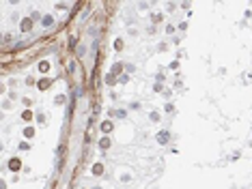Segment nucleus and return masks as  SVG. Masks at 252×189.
<instances>
[{
    "label": "nucleus",
    "instance_id": "obj_1",
    "mask_svg": "<svg viewBox=\"0 0 252 189\" xmlns=\"http://www.w3.org/2000/svg\"><path fill=\"white\" fill-rule=\"evenodd\" d=\"M32 22H35L32 17H24V19L19 22V28L24 30V32H30V30H32Z\"/></svg>",
    "mask_w": 252,
    "mask_h": 189
},
{
    "label": "nucleus",
    "instance_id": "obj_2",
    "mask_svg": "<svg viewBox=\"0 0 252 189\" xmlns=\"http://www.w3.org/2000/svg\"><path fill=\"white\" fill-rule=\"evenodd\" d=\"M157 142H159V144H168V142H170V131H159L157 133Z\"/></svg>",
    "mask_w": 252,
    "mask_h": 189
},
{
    "label": "nucleus",
    "instance_id": "obj_3",
    "mask_svg": "<svg viewBox=\"0 0 252 189\" xmlns=\"http://www.w3.org/2000/svg\"><path fill=\"white\" fill-rule=\"evenodd\" d=\"M41 26H43V28H52V26H54V17H52V15H43V17H41Z\"/></svg>",
    "mask_w": 252,
    "mask_h": 189
},
{
    "label": "nucleus",
    "instance_id": "obj_4",
    "mask_svg": "<svg viewBox=\"0 0 252 189\" xmlns=\"http://www.w3.org/2000/svg\"><path fill=\"white\" fill-rule=\"evenodd\" d=\"M110 73H112V75H119V78H121V75H123V62H114V65H112V71H110Z\"/></svg>",
    "mask_w": 252,
    "mask_h": 189
},
{
    "label": "nucleus",
    "instance_id": "obj_5",
    "mask_svg": "<svg viewBox=\"0 0 252 189\" xmlns=\"http://www.w3.org/2000/svg\"><path fill=\"white\" fill-rule=\"evenodd\" d=\"M110 116H112V118H119V121H123V118L127 116V112H125V110H112Z\"/></svg>",
    "mask_w": 252,
    "mask_h": 189
},
{
    "label": "nucleus",
    "instance_id": "obj_6",
    "mask_svg": "<svg viewBox=\"0 0 252 189\" xmlns=\"http://www.w3.org/2000/svg\"><path fill=\"white\" fill-rule=\"evenodd\" d=\"M9 168H11L13 172H15V170H19V168H22V161H19L17 157H13V159L9 161Z\"/></svg>",
    "mask_w": 252,
    "mask_h": 189
},
{
    "label": "nucleus",
    "instance_id": "obj_7",
    "mask_svg": "<svg viewBox=\"0 0 252 189\" xmlns=\"http://www.w3.org/2000/svg\"><path fill=\"white\" fill-rule=\"evenodd\" d=\"M112 127H114V125H112L110 121H104V123H101V133H110Z\"/></svg>",
    "mask_w": 252,
    "mask_h": 189
},
{
    "label": "nucleus",
    "instance_id": "obj_8",
    "mask_svg": "<svg viewBox=\"0 0 252 189\" xmlns=\"http://www.w3.org/2000/svg\"><path fill=\"white\" fill-rule=\"evenodd\" d=\"M99 148H101V151H108V148H110V140H108V138H101V140H99Z\"/></svg>",
    "mask_w": 252,
    "mask_h": 189
},
{
    "label": "nucleus",
    "instance_id": "obj_9",
    "mask_svg": "<svg viewBox=\"0 0 252 189\" xmlns=\"http://www.w3.org/2000/svg\"><path fill=\"white\" fill-rule=\"evenodd\" d=\"M117 80H119V78H117V75H112V73L106 75V84H108V86H114V84H117Z\"/></svg>",
    "mask_w": 252,
    "mask_h": 189
},
{
    "label": "nucleus",
    "instance_id": "obj_10",
    "mask_svg": "<svg viewBox=\"0 0 252 189\" xmlns=\"http://www.w3.org/2000/svg\"><path fill=\"white\" fill-rule=\"evenodd\" d=\"M48 69H50V62H48V60H41V62H39V71H41V73H45Z\"/></svg>",
    "mask_w": 252,
    "mask_h": 189
},
{
    "label": "nucleus",
    "instance_id": "obj_11",
    "mask_svg": "<svg viewBox=\"0 0 252 189\" xmlns=\"http://www.w3.org/2000/svg\"><path fill=\"white\" fill-rule=\"evenodd\" d=\"M48 86H50V80H48V78H43V80L39 82V88H41V90H45Z\"/></svg>",
    "mask_w": 252,
    "mask_h": 189
},
{
    "label": "nucleus",
    "instance_id": "obj_12",
    "mask_svg": "<svg viewBox=\"0 0 252 189\" xmlns=\"http://www.w3.org/2000/svg\"><path fill=\"white\" fill-rule=\"evenodd\" d=\"M93 174H104V165L101 163H97L95 168H93Z\"/></svg>",
    "mask_w": 252,
    "mask_h": 189
},
{
    "label": "nucleus",
    "instance_id": "obj_13",
    "mask_svg": "<svg viewBox=\"0 0 252 189\" xmlns=\"http://www.w3.org/2000/svg\"><path fill=\"white\" fill-rule=\"evenodd\" d=\"M119 82H121V84H127V82H129V73H123V75L119 78Z\"/></svg>",
    "mask_w": 252,
    "mask_h": 189
},
{
    "label": "nucleus",
    "instance_id": "obj_14",
    "mask_svg": "<svg viewBox=\"0 0 252 189\" xmlns=\"http://www.w3.org/2000/svg\"><path fill=\"white\" fill-rule=\"evenodd\" d=\"M32 133H35L32 127H26V129H24V135H26V138H32Z\"/></svg>",
    "mask_w": 252,
    "mask_h": 189
},
{
    "label": "nucleus",
    "instance_id": "obj_15",
    "mask_svg": "<svg viewBox=\"0 0 252 189\" xmlns=\"http://www.w3.org/2000/svg\"><path fill=\"white\" fill-rule=\"evenodd\" d=\"M114 50H123V41H121V39L114 41Z\"/></svg>",
    "mask_w": 252,
    "mask_h": 189
},
{
    "label": "nucleus",
    "instance_id": "obj_16",
    "mask_svg": "<svg viewBox=\"0 0 252 189\" xmlns=\"http://www.w3.org/2000/svg\"><path fill=\"white\" fill-rule=\"evenodd\" d=\"M22 116H24V121H30V118H32V112H30V110H26Z\"/></svg>",
    "mask_w": 252,
    "mask_h": 189
},
{
    "label": "nucleus",
    "instance_id": "obj_17",
    "mask_svg": "<svg viewBox=\"0 0 252 189\" xmlns=\"http://www.w3.org/2000/svg\"><path fill=\"white\" fill-rule=\"evenodd\" d=\"M149 118H151V121H153V123H157V121H159V114H155V112H151V114H149Z\"/></svg>",
    "mask_w": 252,
    "mask_h": 189
},
{
    "label": "nucleus",
    "instance_id": "obj_18",
    "mask_svg": "<svg viewBox=\"0 0 252 189\" xmlns=\"http://www.w3.org/2000/svg\"><path fill=\"white\" fill-rule=\"evenodd\" d=\"M54 101H56V105H60V103H65V97H63V94H58V97H56Z\"/></svg>",
    "mask_w": 252,
    "mask_h": 189
},
{
    "label": "nucleus",
    "instance_id": "obj_19",
    "mask_svg": "<svg viewBox=\"0 0 252 189\" xmlns=\"http://www.w3.org/2000/svg\"><path fill=\"white\" fill-rule=\"evenodd\" d=\"M84 52H86V47H84V45H80V47H78V56H84Z\"/></svg>",
    "mask_w": 252,
    "mask_h": 189
}]
</instances>
